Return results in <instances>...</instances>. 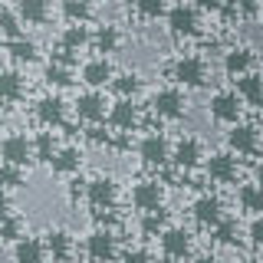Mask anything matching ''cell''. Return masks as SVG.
Returning a JSON list of instances; mask_svg holds the SVG:
<instances>
[{"label": "cell", "mask_w": 263, "mask_h": 263, "mask_svg": "<svg viewBox=\"0 0 263 263\" xmlns=\"http://www.w3.org/2000/svg\"><path fill=\"white\" fill-rule=\"evenodd\" d=\"M43 247H46V260H53V263H69L76 257V240L63 227H49L43 234Z\"/></svg>", "instance_id": "9"}, {"label": "cell", "mask_w": 263, "mask_h": 263, "mask_svg": "<svg viewBox=\"0 0 263 263\" xmlns=\"http://www.w3.org/2000/svg\"><path fill=\"white\" fill-rule=\"evenodd\" d=\"M158 243H161V253L164 257H178V260H184L187 253H191V230H184V227H164L161 234H158Z\"/></svg>", "instance_id": "15"}, {"label": "cell", "mask_w": 263, "mask_h": 263, "mask_svg": "<svg viewBox=\"0 0 263 263\" xmlns=\"http://www.w3.org/2000/svg\"><path fill=\"white\" fill-rule=\"evenodd\" d=\"M0 10H4V0H0Z\"/></svg>", "instance_id": "51"}, {"label": "cell", "mask_w": 263, "mask_h": 263, "mask_svg": "<svg viewBox=\"0 0 263 263\" xmlns=\"http://www.w3.org/2000/svg\"><path fill=\"white\" fill-rule=\"evenodd\" d=\"M237 263H257V260H250V257H240V260H237Z\"/></svg>", "instance_id": "50"}, {"label": "cell", "mask_w": 263, "mask_h": 263, "mask_svg": "<svg viewBox=\"0 0 263 263\" xmlns=\"http://www.w3.org/2000/svg\"><path fill=\"white\" fill-rule=\"evenodd\" d=\"M164 204V187L158 181H138L132 187V208L138 214H148V211H161Z\"/></svg>", "instance_id": "11"}, {"label": "cell", "mask_w": 263, "mask_h": 263, "mask_svg": "<svg viewBox=\"0 0 263 263\" xmlns=\"http://www.w3.org/2000/svg\"><path fill=\"white\" fill-rule=\"evenodd\" d=\"M211 230H214V240H217L220 247H234L237 240H240V227H237V220H230V217H220Z\"/></svg>", "instance_id": "31"}, {"label": "cell", "mask_w": 263, "mask_h": 263, "mask_svg": "<svg viewBox=\"0 0 263 263\" xmlns=\"http://www.w3.org/2000/svg\"><path fill=\"white\" fill-rule=\"evenodd\" d=\"M89 46H92L96 53H115V49L122 46V33H119V27H112V23H102L96 33H89Z\"/></svg>", "instance_id": "25"}, {"label": "cell", "mask_w": 263, "mask_h": 263, "mask_svg": "<svg viewBox=\"0 0 263 263\" xmlns=\"http://www.w3.org/2000/svg\"><path fill=\"white\" fill-rule=\"evenodd\" d=\"M247 237H250V243L257 247V250H263V214H257V217H253V224H250V230H247Z\"/></svg>", "instance_id": "41"}, {"label": "cell", "mask_w": 263, "mask_h": 263, "mask_svg": "<svg viewBox=\"0 0 263 263\" xmlns=\"http://www.w3.org/2000/svg\"><path fill=\"white\" fill-rule=\"evenodd\" d=\"M138 158H142L145 168H164L171 161V142L161 132H152L138 142Z\"/></svg>", "instance_id": "7"}, {"label": "cell", "mask_w": 263, "mask_h": 263, "mask_svg": "<svg viewBox=\"0 0 263 263\" xmlns=\"http://www.w3.org/2000/svg\"><path fill=\"white\" fill-rule=\"evenodd\" d=\"M171 79H175V86H184V89H201L204 82H208V63L201 60V56H178L175 63H171Z\"/></svg>", "instance_id": "1"}, {"label": "cell", "mask_w": 263, "mask_h": 263, "mask_svg": "<svg viewBox=\"0 0 263 263\" xmlns=\"http://www.w3.org/2000/svg\"><path fill=\"white\" fill-rule=\"evenodd\" d=\"M56 148H60V145H56L53 132H40V135L33 138V158L49 164V161H53V155H56Z\"/></svg>", "instance_id": "32"}, {"label": "cell", "mask_w": 263, "mask_h": 263, "mask_svg": "<svg viewBox=\"0 0 263 263\" xmlns=\"http://www.w3.org/2000/svg\"><path fill=\"white\" fill-rule=\"evenodd\" d=\"M23 184H27V175H23V168L0 161V191H16V187H23Z\"/></svg>", "instance_id": "35"}, {"label": "cell", "mask_w": 263, "mask_h": 263, "mask_svg": "<svg viewBox=\"0 0 263 263\" xmlns=\"http://www.w3.org/2000/svg\"><path fill=\"white\" fill-rule=\"evenodd\" d=\"M109 86H112V92H115V96H122V99H135V92L142 89V76H138V72H132V69H125V72H115Z\"/></svg>", "instance_id": "29"}, {"label": "cell", "mask_w": 263, "mask_h": 263, "mask_svg": "<svg viewBox=\"0 0 263 263\" xmlns=\"http://www.w3.org/2000/svg\"><path fill=\"white\" fill-rule=\"evenodd\" d=\"M112 76H115V69H112V63L105 60V56H96V60L82 63V82H86L89 89H102V86H109Z\"/></svg>", "instance_id": "19"}, {"label": "cell", "mask_w": 263, "mask_h": 263, "mask_svg": "<svg viewBox=\"0 0 263 263\" xmlns=\"http://www.w3.org/2000/svg\"><path fill=\"white\" fill-rule=\"evenodd\" d=\"M152 112L164 122H178L187 115V96L178 86H164L152 96Z\"/></svg>", "instance_id": "3"}, {"label": "cell", "mask_w": 263, "mask_h": 263, "mask_svg": "<svg viewBox=\"0 0 263 263\" xmlns=\"http://www.w3.org/2000/svg\"><path fill=\"white\" fill-rule=\"evenodd\" d=\"M260 4H263V0H234L230 7H234L237 16H247V20H250V16L260 13Z\"/></svg>", "instance_id": "40"}, {"label": "cell", "mask_w": 263, "mask_h": 263, "mask_svg": "<svg viewBox=\"0 0 263 263\" xmlns=\"http://www.w3.org/2000/svg\"><path fill=\"white\" fill-rule=\"evenodd\" d=\"M158 263H181V260H178V257H161Z\"/></svg>", "instance_id": "49"}, {"label": "cell", "mask_w": 263, "mask_h": 263, "mask_svg": "<svg viewBox=\"0 0 263 263\" xmlns=\"http://www.w3.org/2000/svg\"><path fill=\"white\" fill-rule=\"evenodd\" d=\"M260 13H263V4H260Z\"/></svg>", "instance_id": "52"}, {"label": "cell", "mask_w": 263, "mask_h": 263, "mask_svg": "<svg viewBox=\"0 0 263 263\" xmlns=\"http://www.w3.org/2000/svg\"><path fill=\"white\" fill-rule=\"evenodd\" d=\"M257 184H260V187H263V161H260V164H257Z\"/></svg>", "instance_id": "48"}, {"label": "cell", "mask_w": 263, "mask_h": 263, "mask_svg": "<svg viewBox=\"0 0 263 263\" xmlns=\"http://www.w3.org/2000/svg\"><path fill=\"white\" fill-rule=\"evenodd\" d=\"M7 53H10V60L16 66H30V63H36L40 60V49L33 40L27 36H16V40H7Z\"/></svg>", "instance_id": "27"}, {"label": "cell", "mask_w": 263, "mask_h": 263, "mask_svg": "<svg viewBox=\"0 0 263 263\" xmlns=\"http://www.w3.org/2000/svg\"><path fill=\"white\" fill-rule=\"evenodd\" d=\"M105 119H109V125L115 132H132V128L138 125V105H135V99H122L119 96V102L109 105Z\"/></svg>", "instance_id": "16"}, {"label": "cell", "mask_w": 263, "mask_h": 263, "mask_svg": "<svg viewBox=\"0 0 263 263\" xmlns=\"http://www.w3.org/2000/svg\"><path fill=\"white\" fill-rule=\"evenodd\" d=\"M208 112H211L214 122H220V125H234V122H240L243 102H240V96H237V92H230V89H220V92L211 96Z\"/></svg>", "instance_id": "5"}, {"label": "cell", "mask_w": 263, "mask_h": 263, "mask_svg": "<svg viewBox=\"0 0 263 263\" xmlns=\"http://www.w3.org/2000/svg\"><path fill=\"white\" fill-rule=\"evenodd\" d=\"M0 142H4V138H0Z\"/></svg>", "instance_id": "53"}, {"label": "cell", "mask_w": 263, "mask_h": 263, "mask_svg": "<svg viewBox=\"0 0 263 263\" xmlns=\"http://www.w3.org/2000/svg\"><path fill=\"white\" fill-rule=\"evenodd\" d=\"M86 201H89V208L96 211H112L115 208V201H119V184L109 178V175H99L92 181H86Z\"/></svg>", "instance_id": "6"}, {"label": "cell", "mask_w": 263, "mask_h": 263, "mask_svg": "<svg viewBox=\"0 0 263 263\" xmlns=\"http://www.w3.org/2000/svg\"><path fill=\"white\" fill-rule=\"evenodd\" d=\"M60 46L79 53L82 46H89V27H86V23H69V27L60 33Z\"/></svg>", "instance_id": "30"}, {"label": "cell", "mask_w": 263, "mask_h": 263, "mask_svg": "<svg viewBox=\"0 0 263 263\" xmlns=\"http://www.w3.org/2000/svg\"><path fill=\"white\" fill-rule=\"evenodd\" d=\"M13 208H10V197H7V191H0V217H7Z\"/></svg>", "instance_id": "46"}, {"label": "cell", "mask_w": 263, "mask_h": 263, "mask_svg": "<svg viewBox=\"0 0 263 263\" xmlns=\"http://www.w3.org/2000/svg\"><path fill=\"white\" fill-rule=\"evenodd\" d=\"M119 260H122V263H155V260H152V253L142 250V247H135V250H125Z\"/></svg>", "instance_id": "42"}, {"label": "cell", "mask_w": 263, "mask_h": 263, "mask_svg": "<svg viewBox=\"0 0 263 263\" xmlns=\"http://www.w3.org/2000/svg\"><path fill=\"white\" fill-rule=\"evenodd\" d=\"M27 96V79L20 76L16 69H0V102L13 105Z\"/></svg>", "instance_id": "21"}, {"label": "cell", "mask_w": 263, "mask_h": 263, "mask_svg": "<svg viewBox=\"0 0 263 263\" xmlns=\"http://www.w3.org/2000/svg\"><path fill=\"white\" fill-rule=\"evenodd\" d=\"M23 23H20V16H16V10H0V36L4 40H16V36H23Z\"/></svg>", "instance_id": "38"}, {"label": "cell", "mask_w": 263, "mask_h": 263, "mask_svg": "<svg viewBox=\"0 0 263 263\" xmlns=\"http://www.w3.org/2000/svg\"><path fill=\"white\" fill-rule=\"evenodd\" d=\"M135 10L145 16V20H158V16L168 10V0H135Z\"/></svg>", "instance_id": "39"}, {"label": "cell", "mask_w": 263, "mask_h": 263, "mask_svg": "<svg viewBox=\"0 0 263 263\" xmlns=\"http://www.w3.org/2000/svg\"><path fill=\"white\" fill-rule=\"evenodd\" d=\"M16 16H20V23L43 27L49 20V0H16Z\"/></svg>", "instance_id": "23"}, {"label": "cell", "mask_w": 263, "mask_h": 263, "mask_svg": "<svg viewBox=\"0 0 263 263\" xmlns=\"http://www.w3.org/2000/svg\"><path fill=\"white\" fill-rule=\"evenodd\" d=\"M105 112H109V102H105V96L99 92V89H89V92H82L76 99V119L79 122L99 125V122L105 119Z\"/></svg>", "instance_id": "14"}, {"label": "cell", "mask_w": 263, "mask_h": 263, "mask_svg": "<svg viewBox=\"0 0 263 263\" xmlns=\"http://www.w3.org/2000/svg\"><path fill=\"white\" fill-rule=\"evenodd\" d=\"M164 227H168V224H164V211H148V214H142V224H138L142 237H158Z\"/></svg>", "instance_id": "37"}, {"label": "cell", "mask_w": 263, "mask_h": 263, "mask_svg": "<svg viewBox=\"0 0 263 263\" xmlns=\"http://www.w3.org/2000/svg\"><path fill=\"white\" fill-rule=\"evenodd\" d=\"M204 171H208V181H214V184H234L237 181L234 152H214L211 158L204 161Z\"/></svg>", "instance_id": "10"}, {"label": "cell", "mask_w": 263, "mask_h": 263, "mask_svg": "<svg viewBox=\"0 0 263 263\" xmlns=\"http://www.w3.org/2000/svg\"><path fill=\"white\" fill-rule=\"evenodd\" d=\"M76 197H86V181L69 178V201H76Z\"/></svg>", "instance_id": "45"}, {"label": "cell", "mask_w": 263, "mask_h": 263, "mask_svg": "<svg viewBox=\"0 0 263 263\" xmlns=\"http://www.w3.org/2000/svg\"><path fill=\"white\" fill-rule=\"evenodd\" d=\"M201 161H204V145H201V138L181 135L178 142L171 145V164H175L178 171H194Z\"/></svg>", "instance_id": "8"}, {"label": "cell", "mask_w": 263, "mask_h": 263, "mask_svg": "<svg viewBox=\"0 0 263 263\" xmlns=\"http://www.w3.org/2000/svg\"><path fill=\"white\" fill-rule=\"evenodd\" d=\"M237 204H240L243 214H263V187L253 181V184H240L237 187Z\"/></svg>", "instance_id": "28"}, {"label": "cell", "mask_w": 263, "mask_h": 263, "mask_svg": "<svg viewBox=\"0 0 263 263\" xmlns=\"http://www.w3.org/2000/svg\"><path fill=\"white\" fill-rule=\"evenodd\" d=\"M0 158L7 164H16V168H27L33 161V138L27 135H7L0 142Z\"/></svg>", "instance_id": "13"}, {"label": "cell", "mask_w": 263, "mask_h": 263, "mask_svg": "<svg viewBox=\"0 0 263 263\" xmlns=\"http://www.w3.org/2000/svg\"><path fill=\"white\" fill-rule=\"evenodd\" d=\"M79 164H82V152H79L76 145H66V148H56L49 168H53L56 175H76Z\"/></svg>", "instance_id": "26"}, {"label": "cell", "mask_w": 263, "mask_h": 263, "mask_svg": "<svg viewBox=\"0 0 263 263\" xmlns=\"http://www.w3.org/2000/svg\"><path fill=\"white\" fill-rule=\"evenodd\" d=\"M194 263H220V260H217V257H211V253H201V257H197Z\"/></svg>", "instance_id": "47"}, {"label": "cell", "mask_w": 263, "mask_h": 263, "mask_svg": "<svg viewBox=\"0 0 263 263\" xmlns=\"http://www.w3.org/2000/svg\"><path fill=\"white\" fill-rule=\"evenodd\" d=\"M191 214H194V220L201 227H214L220 217H224V204H220V197H214V194H201L197 201L191 204Z\"/></svg>", "instance_id": "17"}, {"label": "cell", "mask_w": 263, "mask_h": 263, "mask_svg": "<svg viewBox=\"0 0 263 263\" xmlns=\"http://www.w3.org/2000/svg\"><path fill=\"white\" fill-rule=\"evenodd\" d=\"M250 66H253V49L234 46V49H227V53H224V72H227L230 79H237V76H243V72H250Z\"/></svg>", "instance_id": "24"}, {"label": "cell", "mask_w": 263, "mask_h": 263, "mask_svg": "<svg viewBox=\"0 0 263 263\" xmlns=\"http://www.w3.org/2000/svg\"><path fill=\"white\" fill-rule=\"evenodd\" d=\"M227 0H194V7L197 10H204V13H220V7H224Z\"/></svg>", "instance_id": "44"}, {"label": "cell", "mask_w": 263, "mask_h": 263, "mask_svg": "<svg viewBox=\"0 0 263 263\" xmlns=\"http://www.w3.org/2000/svg\"><path fill=\"white\" fill-rule=\"evenodd\" d=\"M63 16H66V23H89L92 4L89 0H63Z\"/></svg>", "instance_id": "33"}, {"label": "cell", "mask_w": 263, "mask_h": 263, "mask_svg": "<svg viewBox=\"0 0 263 263\" xmlns=\"http://www.w3.org/2000/svg\"><path fill=\"white\" fill-rule=\"evenodd\" d=\"M164 16H168V33L178 40H191L201 33V16L194 4H175L164 10Z\"/></svg>", "instance_id": "2"}, {"label": "cell", "mask_w": 263, "mask_h": 263, "mask_svg": "<svg viewBox=\"0 0 263 263\" xmlns=\"http://www.w3.org/2000/svg\"><path fill=\"white\" fill-rule=\"evenodd\" d=\"M237 96H240L243 105H263V76L260 72L237 76Z\"/></svg>", "instance_id": "22"}, {"label": "cell", "mask_w": 263, "mask_h": 263, "mask_svg": "<svg viewBox=\"0 0 263 263\" xmlns=\"http://www.w3.org/2000/svg\"><path fill=\"white\" fill-rule=\"evenodd\" d=\"M23 237V220L10 211L7 217H0V243H13Z\"/></svg>", "instance_id": "36"}, {"label": "cell", "mask_w": 263, "mask_h": 263, "mask_svg": "<svg viewBox=\"0 0 263 263\" xmlns=\"http://www.w3.org/2000/svg\"><path fill=\"white\" fill-rule=\"evenodd\" d=\"M43 79H46V86H53V89H69L72 86V69L69 66H60V63H49L43 69Z\"/></svg>", "instance_id": "34"}, {"label": "cell", "mask_w": 263, "mask_h": 263, "mask_svg": "<svg viewBox=\"0 0 263 263\" xmlns=\"http://www.w3.org/2000/svg\"><path fill=\"white\" fill-rule=\"evenodd\" d=\"M10 257L13 263H46V247L40 237H20V240H13Z\"/></svg>", "instance_id": "20"}, {"label": "cell", "mask_w": 263, "mask_h": 263, "mask_svg": "<svg viewBox=\"0 0 263 263\" xmlns=\"http://www.w3.org/2000/svg\"><path fill=\"white\" fill-rule=\"evenodd\" d=\"M36 122L43 128H56V125H63L66 122V102L60 96H43L36 102Z\"/></svg>", "instance_id": "18"}, {"label": "cell", "mask_w": 263, "mask_h": 263, "mask_svg": "<svg viewBox=\"0 0 263 263\" xmlns=\"http://www.w3.org/2000/svg\"><path fill=\"white\" fill-rule=\"evenodd\" d=\"M227 148L234 155H257V148H260V132H257V125L234 122L230 132H227Z\"/></svg>", "instance_id": "12"}, {"label": "cell", "mask_w": 263, "mask_h": 263, "mask_svg": "<svg viewBox=\"0 0 263 263\" xmlns=\"http://www.w3.org/2000/svg\"><path fill=\"white\" fill-rule=\"evenodd\" d=\"M82 253H86L89 263H115L119 257V243H115V234L109 227H99L92 234L86 237V243H82Z\"/></svg>", "instance_id": "4"}, {"label": "cell", "mask_w": 263, "mask_h": 263, "mask_svg": "<svg viewBox=\"0 0 263 263\" xmlns=\"http://www.w3.org/2000/svg\"><path fill=\"white\" fill-rule=\"evenodd\" d=\"M76 60H79V56L72 53V49H66V46H56V53H53V63H60V66H69V69H72V66H76Z\"/></svg>", "instance_id": "43"}]
</instances>
